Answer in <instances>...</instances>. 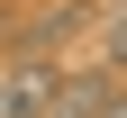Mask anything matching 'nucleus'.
Instances as JSON below:
<instances>
[{
	"label": "nucleus",
	"instance_id": "1",
	"mask_svg": "<svg viewBox=\"0 0 127 118\" xmlns=\"http://www.w3.org/2000/svg\"><path fill=\"white\" fill-rule=\"evenodd\" d=\"M45 91H55V73L45 64H18V73H0V118H36Z\"/></svg>",
	"mask_w": 127,
	"mask_h": 118
}]
</instances>
